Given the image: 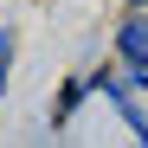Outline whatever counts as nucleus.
Returning a JSON list of instances; mask_svg holds the SVG:
<instances>
[{
	"label": "nucleus",
	"mask_w": 148,
	"mask_h": 148,
	"mask_svg": "<svg viewBox=\"0 0 148 148\" xmlns=\"http://www.w3.org/2000/svg\"><path fill=\"white\" fill-rule=\"evenodd\" d=\"M116 52H122V64H129V77H135V84H148V13L122 19V32H116Z\"/></svg>",
	"instance_id": "obj_1"
},
{
	"label": "nucleus",
	"mask_w": 148,
	"mask_h": 148,
	"mask_svg": "<svg viewBox=\"0 0 148 148\" xmlns=\"http://www.w3.org/2000/svg\"><path fill=\"white\" fill-rule=\"evenodd\" d=\"M7 52H13V39H7V32H0V64H7Z\"/></svg>",
	"instance_id": "obj_2"
},
{
	"label": "nucleus",
	"mask_w": 148,
	"mask_h": 148,
	"mask_svg": "<svg viewBox=\"0 0 148 148\" xmlns=\"http://www.w3.org/2000/svg\"><path fill=\"white\" fill-rule=\"evenodd\" d=\"M129 7H135V13H142V7H148V0H129Z\"/></svg>",
	"instance_id": "obj_3"
}]
</instances>
